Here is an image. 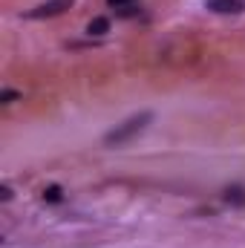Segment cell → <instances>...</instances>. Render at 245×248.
<instances>
[{
  "mask_svg": "<svg viewBox=\"0 0 245 248\" xmlns=\"http://www.w3.org/2000/svg\"><path fill=\"white\" fill-rule=\"evenodd\" d=\"M17 98H20L17 90H3V93H0V101H3V104H12V101H17Z\"/></svg>",
  "mask_w": 245,
  "mask_h": 248,
  "instance_id": "ba28073f",
  "label": "cell"
},
{
  "mask_svg": "<svg viewBox=\"0 0 245 248\" xmlns=\"http://www.w3.org/2000/svg\"><path fill=\"white\" fill-rule=\"evenodd\" d=\"M0 199H3V202H9V199H12V187H9V185H0Z\"/></svg>",
  "mask_w": 245,
  "mask_h": 248,
  "instance_id": "9c48e42d",
  "label": "cell"
},
{
  "mask_svg": "<svg viewBox=\"0 0 245 248\" xmlns=\"http://www.w3.org/2000/svg\"><path fill=\"white\" fill-rule=\"evenodd\" d=\"M225 202H231V205H240V208H243L245 205V187H228V190H225Z\"/></svg>",
  "mask_w": 245,
  "mask_h": 248,
  "instance_id": "5b68a950",
  "label": "cell"
},
{
  "mask_svg": "<svg viewBox=\"0 0 245 248\" xmlns=\"http://www.w3.org/2000/svg\"><path fill=\"white\" fill-rule=\"evenodd\" d=\"M150 122H153V113L144 110V113H138V116H133V119H127V122L116 124V127L104 136V144H107V147H122L127 141H133L138 133H144Z\"/></svg>",
  "mask_w": 245,
  "mask_h": 248,
  "instance_id": "6da1fadb",
  "label": "cell"
},
{
  "mask_svg": "<svg viewBox=\"0 0 245 248\" xmlns=\"http://www.w3.org/2000/svg\"><path fill=\"white\" fill-rule=\"evenodd\" d=\"M87 32L90 35H107L110 32V17H92L87 23Z\"/></svg>",
  "mask_w": 245,
  "mask_h": 248,
  "instance_id": "277c9868",
  "label": "cell"
},
{
  "mask_svg": "<svg viewBox=\"0 0 245 248\" xmlns=\"http://www.w3.org/2000/svg\"><path fill=\"white\" fill-rule=\"evenodd\" d=\"M208 9L216 15H240L245 9L243 0H208Z\"/></svg>",
  "mask_w": 245,
  "mask_h": 248,
  "instance_id": "3957f363",
  "label": "cell"
},
{
  "mask_svg": "<svg viewBox=\"0 0 245 248\" xmlns=\"http://www.w3.org/2000/svg\"><path fill=\"white\" fill-rule=\"evenodd\" d=\"M113 9H122V6H130V3H136V0H107Z\"/></svg>",
  "mask_w": 245,
  "mask_h": 248,
  "instance_id": "30bf717a",
  "label": "cell"
},
{
  "mask_svg": "<svg viewBox=\"0 0 245 248\" xmlns=\"http://www.w3.org/2000/svg\"><path fill=\"white\" fill-rule=\"evenodd\" d=\"M61 199H63V190L58 185H49L44 190V202H61Z\"/></svg>",
  "mask_w": 245,
  "mask_h": 248,
  "instance_id": "8992f818",
  "label": "cell"
},
{
  "mask_svg": "<svg viewBox=\"0 0 245 248\" xmlns=\"http://www.w3.org/2000/svg\"><path fill=\"white\" fill-rule=\"evenodd\" d=\"M138 12H141V9H138L136 3H130V6H122V9H116V15H119V17H136Z\"/></svg>",
  "mask_w": 245,
  "mask_h": 248,
  "instance_id": "52a82bcc",
  "label": "cell"
},
{
  "mask_svg": "<svg viewBox=\"0 0 245 248\" xmlns=\"http://www.w3.org/2000/svg\"><path fill=\"white\" fill-rule=\"evenodd\" d=\"M72 6V0H46V3H41L38 9H32V12H26V17H32V20H44V17H55V15H63L66 9Z\"/></svg>",
  "mask_w": 245,
  "mask_h": 248,
  "instance_id": "7a4b0ae2",
  "label": "cell"
}]
</instances>
